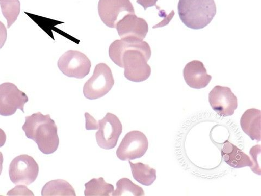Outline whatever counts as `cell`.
I'll return each instance as SVG.
<instances>
[{"label": "cell", "instance_id": "cell-24", "mask_svg": "<svg viewBox=\"0 0 261 196\" xmlns=\"http://www.w3.org/2000/svg\"><path fill=\"white\" fill-rule=\"evenodd\" d=\"M7 37V29L5 24L0 21V49L4 46Z\"/></svg>", "mask_w": 261, "mask_h": 196}, {"label": "cell", "instance_id": "cell-7", "mask_svg": "<svg viewBox=\"0 0 261 196\" xmlns=\"http://www.w3.org/2000/svg\"><path fill=\"white\" fill-rule=\"evenodd\" d=\"M149 141L140 131L134 130L126 134L117 150V156L122 161L142 158L148 150Z\"/></svg>", "mask_w": 261, "mask_h": 196}, {"label": "cell", "instance_id": "cell-14", "mask_svg": "<svg viewBox=\"0 0 261 196\" xmlns=\"http://www.w3.org/2000/svg\"><path fill=\"white\" fill-rule=\"evenodd\" d=\"M222 156L225 162L234 168L246 167L251 168L253 165L252 162L247 154L228 141L224 143Z\"/></svg>", "mask_w": 261, "mask_h": 196}, {"label": "cell", "instance_id": "cell-26", "mask_svg": "<svg viewBox=\"0 0 261 196\" xmlns=\"http://www.w3.org/2000/svg\"><path fill=\"white\" fill-rule=\"evenodd\" d=\"M6 135L4 131L0 128V147L3 146L6 142Z\"/></svg>", "mask_w": 261, "mask_h": 196}, {"label": "cell", "instance_id": "cell-6", "mask_svg": "<svg viewBox=\"0 0 261 196\" xmlns=\"http://www.w3.org/2000/svg\"><path fill=\"white\" fill-rule=\"evenodd\" d=\"M57 65L65 76L81 79L89 75L92 63L84 53L69 50L60 57Z\"/></svg>", "mask_w": 261, "mask_h": 196}, {"label": "cell", "instance_id": "cell-17", "mask_svg": "<svg viewBox=\"0 0 261 196\" xmlns=\"http://www.w3.org/2000/svg\"><path fill=\"white\" fill-rule=\"evenodd\" d=\"M42 195H73L75 191L69 182L63 179L53 180L43 187Z\"/></svg>", "mask_w": 261, "mask_h": 196}, {"label": "cell", "instance_id": "cell-21", "mask_svg": "<svg viewBox=\"0 0 261 196\" xmlns=\"http://www.w3.org/2000/svg\"><path fill=\"white\" fill-rule=\"evenodd\" d=\"M261 146L257 145L252 147L250 151V154L252 158L253 165L251 168L252 172L257 175H260V168L258 163L257 157L260 154Z\"/></svg>", "mask_w": 261, "mask_h": 196}, {"label": "cell", "instance_id": "cell-15", "mask_svg": "<svg viewBox=\"0 0 261 196\" xmlns=\"http://www.w3.org/2000/svg\"><path fill=\"white\" fill-rule=\"evenodd\" d=\"M261 111L256 109H250L245 111L240 120L243 132L252 140L260 141Z\"/></svg>", "mask_w": 261, "mask_h": 196}, {"label": "cell", "instance_id": "cell-13", "mask_svg": "<svg viewBox=\"0 0 261 196\" xmlns=\"http://www.w3.org/2000/svg\"><path fill=\"white\" fill-rule=\"evenodd\" d=\"M186 83L191 88L200 89L210 84L212 76L208 75L203 63L198 60L188 63L184 69Z\"/></svg>", "mask_w": 261, "mask_h": 196}, {"label": "cell", "instance_id": "cell-19", "mask_svg": "<svg viewBox=\"0 0 261 196\" xmlns=\"http://www.w3.org/2000/svg\"><path fill=\"white\" fill-rule=\"evenodd\" d=\"M0 6L4 17L7 20V28L9 29L17 20L20 13L19 0H0Z\"/></svg>", "mask_w": 261, "mask_h": 196}, {"label": "cell", "instance_id": "cell-8", "mask_svg": "<svg viewBox=\"0 0 261 196\" xmlns=\"http://www.w3.org/2000/svg\"><path fill=\"white\" fill-rule=\"evenodd\" d=\"M98 12L101 20L110 28H116L117 24L128 14H135L130 0H99Z\"/></svg>", "mask_w": 261, "mask_h": 196}, {"label": "cell", "instance_id": "cell-25", "mask_svg": "<svg viewBox=\"0 0 261 196\" xmlns=\"http://www.w3.org/2000/svg\"><path fill=\"white\" fill-rule=\"evenodd\" d=\"M158 1V0H137V3L142 6L145 11L148 7L152 6H156L158 10H160V7L156 5Z\"/></svg>", "mask_w": 261, "mask_h": 196}, {"label": "cell", "instance_id": "cell-4", "mask_svg": "<svg viewBox=\"0 0 261 196\" xmlns=\"http://www.w3.org/2000/svg\"><path fill=\"white\" fill-rule=\"evenodd\" d=\"M114 85L110 68L105 63H99L96 65L92 77L84 85V96L89 100L99 99L107 94Z\"/></svg>", "mask_w": 261, "mask_h": 196}, {"label": "cell", "instance_id": "cell-5", "mask_svg": "<svg viewBox=\"0 0 261 196\" xmlns=\"http://www.w3.org/2000/svg\"><path fill=\"white\" fill-rule=\"evenodd\" d=\"M39 171L38 164L34 158L22 154L12 161L9 176L15 185H30L36 181Z\"/></svg>", "mask_w": 261, "mask_h": 196}, {"label": "cell", "instance_id": "cell-9", "mask_svg": "<svg viewBox=\"0 0 261 196\" xmlns=\"http://www.w3.org/2000/svg\"><path fill=\"white\" fill-rule=\"evenodd\" d=\"M98 122L99 128L96 133L97 144L104 150L115 148L122 132V126L119 119L115 114L109 112Z\"/></svg>", "mask_w": 261, "mask_h": 196}, {"label": "cell", "instance_id": "cell-22", "mask_svg": "<svg viewBox=\"0 0 261 196\" xmlns=\"http://www.w3.org/2000/svg\"><path fill=\"white\" fill-rule=\"evenodd\" d=\"M7 195H34L31 191L29 190L27 186L24 185H18L15 187L14 189L10 191L7 194Z\"/></svg>", "mask_w": 261, "mask_h": 196}, {"label": "cell", "instance_id": "cell-2", "mask_svg": "<svg viewBox=\"0 0 261 196\" xmlns=\"http://www.w3.org/2000/svg\"><path fill=\"white\" fill-rule=\"evenodd\" d=\"M22 129L26 136L35 141L43 154H51L58 149V129L50 114L44 115L37 112L26 117Z\"/></svg>", "mask_w": 261, "mask_h": 196}, {"label": "cell", "instance_id": "cell-1", "mask_svg": "<svg viewBox=\"0 0 261 196\" xmlns=\"http://www.w3.org/2000/svg\"><path fill=\"white\" fill-rule=\"evenodd\" d=\"M109 56L118 67L124 68L125 77L134 83H141L151 75L148 64L151 50L145 41L133 38L116 40L109 47Z\"/></svg>", "mask_w": 261, "mask_h": 196}, {"label": "cell", "instance_id": "cell-11", "mask_svg": "<svg viewBox=\"0 0 261 196\" xmlns=\"http://www.w3.org/2000/svg\"><path fill=\"white\" fill-rule=\"evenodd\" d=\"M208 101L212 108L219 116L233 115L238 108V98L229 87L216 86L210 92Z\"/></svg>", "mask_w": 261, "mask_h": 196}, {"label": "cell", "instance_id": "cell-16", "mask_svg": "<svg viewBox=\"0 0 261 196\" xmlns=\"http://www.w3.org/2000/svg\"><path fill=\"white\" fill-rule=\"evenodd\" d=\"M133 177L137 182L144 186H150L156 181V170L141 162L133 163L128 161Z\"/></svg>", "mask_w": 261, "mask_h": 196}, {"label": "cell", "instance_id": "cell-20", "mask_svg": "<svg viewBox=\"0 0 261 196\" xmlns=\"http://www.w3.org/2000/svg\"><path fill=\"white\" fill-rule=\"evenodd\" d=\"M117 189L111 194L113 196H121L123 195H133L135 196L144 195V191L142 188L134 184L130 179L122 178L119 180L117 184Z\"/></svg>", "mask_w": 261, "mask_h": 196}, {"label": "cell", "instance_id": "cell-3", "mask_svg": "<svg viewBox=\"0 0 261 196\" xmlns=\"http://www.w3.org/2000/svg\"><path fill=\"white\" fill-rule=\"evenodd\" d=\"M177 8L182 22L194 30L206 27L217 13L215 0H179Z\"/></svg>", "mask_w": 261, "mask_h": 196}, {"label": "cell", "instance_id": "cell-18", "mask_svg": "<svg viewBox=\"0 0 261 196\" xmlns=\"http://www.w3.org/2000/svg\"><path fill=\"white\" fill-rule=\"evenodd\" d=\"M86 196L106 195L109 196L114 191V186L106 183L103 177L93 178L85 184Z\"/></svg>", "mask_w": 261, "mask_h": 196}, {"label": "cell", "instance_id": "cell-27", "mask_svg": "<svg viewBox=\"0 0 261 196\" xmlns=\"http://www.w3.org/2000/svg\"><path fill=\"white\" fill-rule=\"evenodd\" d=\"M4 157L3 153L0 152V175H1L3 168Z\"/></svg>", "mask_w": 261, "mask_h": 196}, {"label": "cell", "instance_id": "cell-10", "mask_svg": "<svg viewBox=\"0 0 261 196\" xmlns=\"http://www.w3.org/2000/svg\"><path fill=\"white\" fill-rule=\"evenodd\" d=\"M28 101L27 94L14 84L5 83L0 85V115L12 116L18 109L24 113V106Z\"/></svg>", "mask_w": 261, "mask_h": 196}, {"label": "cell", "instance_id": "cell-12", "mask_svg": "<svg viewBox=\"0 0 261 196\" xmlns=\"http://www.w3.org/2000/svg\"><path fill=\"white\" fill-rule=\"evenodd\" d=\"M116 29L121 39L134 38L143 40L148 34L149 26L135 14H128L118 21Z\"/></svg>", "mask_w": 261, "mask_h": 196}, {"label": "cell", "instance_id": "cell-23", "mask_svg": "<svg viewBox=\"0 0 261 196\" xmlns=\"http://www.w3.org/2000/svg\"><path fill=\"white\" fill-rule=\"evenodd\" d=\"M86 118V129L87 130H97L99 128V122L88 112L85 113Z\"/></svg>", "mask_w": 261, "mask_h": 196}]
</instances>
